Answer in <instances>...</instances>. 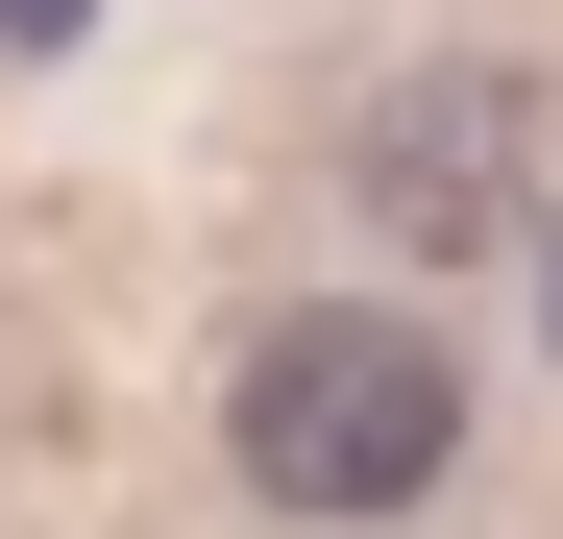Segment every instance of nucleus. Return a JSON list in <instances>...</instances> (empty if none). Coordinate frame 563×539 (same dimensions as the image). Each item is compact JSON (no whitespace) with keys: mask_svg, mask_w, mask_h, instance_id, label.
<instances>
[{"mask_svg":"<svg viewBox=\"0 0 563 539\" xmlns=\"http://www.w3.org/2000/svg\"><path fill=\"white\" fill-rule=\"evenodd\" d=\"M221 466H245L269 515H417V491L465 466V369H441L393 295H319V319H269V343H245Z\"/></svg>","mask_w":563,"mask_h":539,"instance_id":"1","label":"nucleus"},{"mask_svg":"<svg viewBox=\"0 0 563 539\" xmlns=\"http://www.w3.org/2000/svg\"><path fill=\"white\" fill-rule=\"evenodd\" d=\"M515 147H539L515 74H417V99L367 123V221H393V245H465V221L515 197Z\"/></svg>","mask_w":563,"mask_h":539,"instance_id":"2","label":"nucleus"},{"mask_svg":"<svg viewBox=\"0 0 563 539\" xmlns=\"http://www.w3.org/2000/svg\"><path fill=\"white\" fill-rule=\"evenodd\" d=\"M539 319H563V245H539Z\"/></svg>","mask_w":563,"mask_h":539,"instance_id":"3","label":"nucleus"}]
</instances>
